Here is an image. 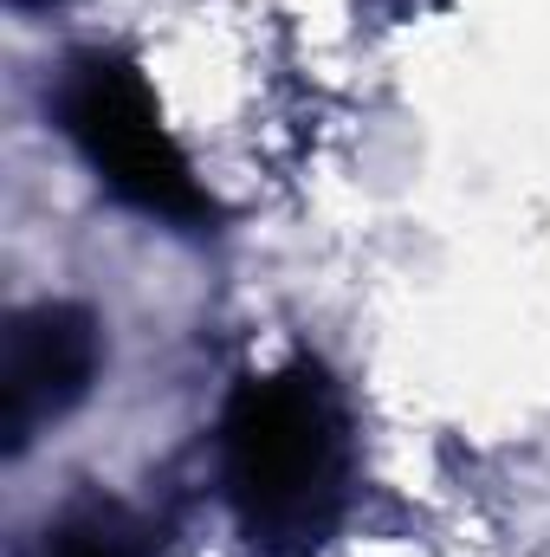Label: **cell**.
Listing matches in <instances>:
<instances>
[{
  "label": "cell",
  "mask_w": 550,
  "mask_h": 557,
  "mask_svg": "<svg viewBox=\"0 0 550 557\" xmlns=\"http://www.w3.org/2000/svg\"><path fill=\"white\" fill-rule=\"evenodd\" d=\"M221 480L253 557H317L350 499V421L317 363L247 376L221 421Z\"/></svg>",
  "instance_id": "cell-1"
},
{
  "label": "cell",
  "mask_w": 550,
  "mask_h": 557,
  "mask_svg": "<svg viewBox=\"0 0 550 557\" xmlns=\"http://www.w3.org/2000/svg\"><path fill=\"white\" fill-rule=\"evenodd\" d=\"M52 117L85 149V162L104 175L111 195H124L142 214H162L175 227H208L214 201L195 182L188 156L155 117V98L142 72L117 52H72L52 78Z\"/></svg>",
  "instance_id": "cell-2"
},
{
  "label": "cell",
  "mask_w": 550,
  "mask_h": 557,
  "mask_svg": "<svg viewBox=\"0 0 550 557\" xmlns=\"http://www.w3.org/2000/svg\"><path fill=\"white\" fill-rule=\"evenodd\" d=\"M104 363V331L85 305L46 298L13 311L7 350H0V441L7 454H26L39 428L72 416Z\"/></svg>",
  "instance_id": "cell-3"
},
{
  "label": "cell",
  "mask_w": 550,
  "mask_h": 557,
  "mask_svg": "<svg viewBox=\"0 0 550 557\" xmlns=\"http://www.w3.org/2000/svg\"><path fill=\"white\" fill-rule=\"evenodd\" d=\"M39 557H155V532L142 525L130 506L91 493V499H72L46 525Z\"/></svg>",
  "instance_id": "cell-4"
},
{
  "label": "cell",
  "mask_w": 550,
  "mask_h": 557,
  "mask_svg": "<svg viewBox=\"0 0 550 557\" xmlns=\"http://www.w3.org/2000/svg\"><path fill=\"white\" fill-rule=\"evenodd\" d=\"M13 7H46V0H13Z\"/></svg>",
  "instance_id": "cell-5"
}]
</instances>
